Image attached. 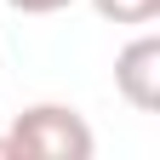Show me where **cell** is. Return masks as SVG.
<instances>
[{
    "mask_svg": "<svg viewBox=\"0 0 160 160\" xmlns=\"http://www.w3.org/2000/svg\"><path fill=\"white\" fill-rule=\"evenodd\" d=\"M0 160H17V149H12V137H0Z\"/></svg>",
    "mask_w": 160,
    "mask_h": 160,
    "instance_id": "5",
    "label": "cell"
},
{
    "mask_svg": "<svg viewBox=\"0 0 160 160\" xmlns=\"http://www.w3.org/2000/svg\"><path fill=\"white\" fill-rule=\"evenodd\" d=\"M114 86H120V97H126L137 114L160 109V40L154 34H137L132 46L114 57Z\"/></svg>",
    "mask_w": 160,
    "mask_h": 160,
    "instance_id": "2",
    "label": "cell"
},
{
    "mask_svg": "<svg viewBox=\"0 0 160 160\" xmlns=\"http://www.w3.org/2000/svg\"><path fill=\"white\" fill-rule=\"evenodd\" d=\"M12 149H17V160H92V149H97V137H92V126L80 120L69 103H34V109H23L12 120Z\"/></svg>",
    "mask_w": 160,
    "mask_h": 160,
    "instance_id": "1",
    "label": "cell"
},
{
    "mask_svg": "<svg viewBox=\"0 0 160 160\" xmlns=\"http://www.w3.org/2000/svg\"><path fill=\"white\" fill-rule=\"evenodd\" d=\"M92 6L103 23H126V29H143L160 17V0H92Z\"/></svg>",
    "mask_w": 160,
    "mask_h": 160,
    "instance_id": "3",
    "label": "cell"
},
{
    "mask_svg": "<svg viewBox=\"0 0 160 160\" xmlns=\"http://www.w3.org/2000/svg\"><path fill=\"white\" fill-rule=\"evenodd\" d=\"M6 6H17V12H29V17H52V12H63V6H74V0H6Z\"/></svg>",
    "mask_w": 160,
    "mask_h": 160,
    "instance_id": "4",
    "label": "cell"
}]
</instances>
